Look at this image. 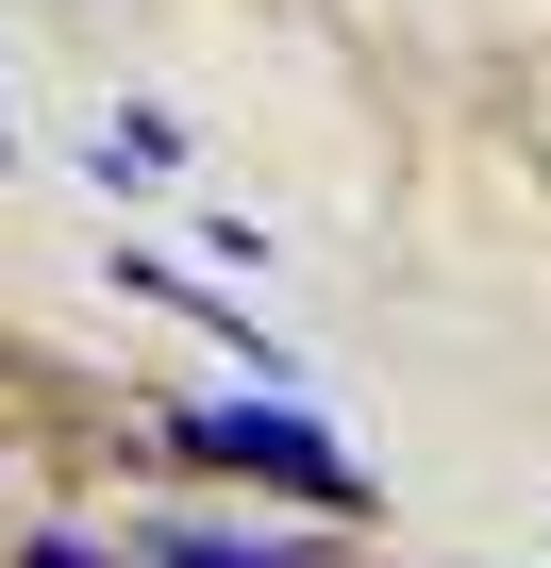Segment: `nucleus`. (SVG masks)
Segmentation results:
<instances>
[{
  "instance_id": "nucleus-1",
  "label": "nucleus",
  "mask_w": 551,
  "mask_h": 568,
  "mask_svg": "<svg viewBox=\"0 0 551 568\" xmlns=\"http://www.w3.org/2000/svg\"><path fill=\"white\" fill-rule=\"evenodd\" d=\"M167 452H201V468H234V485H285V501H318V518H368V468H351L302 402H184Z\"/></svg>"
},
{
  "instance_id": "nucleus-2",
  "label": "nucleus",
  "mask_w": 551,
  "mask_h": 568,
  "mask_svg": "<svg viewBox=\"0 0 551 568\" xmlns=\"http://www.w3.org/2000/svg\"><path fill=\"white\" fill-rule=\"evenodd\" d=\"M134 568H302V551H267V535H201V518H151Z\"/></svg>"
},
{
  "instance_id": "nucleus-3",
  "label": "nucleus",
  "mask_w": 551,
  "mask_h": 568,
  "mask_svg": "<svg viewBox=\"0 0 551 568\" xmlns=\"http://www.w3.org/2000/svg\"><path fill=\"white\" fill-rule=\"evenodd\" d=\"M18 568H118L101 535H18Z\"/></svg>"
},
{
  "instance_id": "nucleus-4",
  "label": "nucleus",
  "mask_w": 551,
  "mask_h": 568,
  "mask_svg": "<svg viewBox=\"0 0 551 568\" xmlns=\"http://www.w3.org/2000/svg\"><path fill=\"white\" fill-rule=\"evenodd\" d=\"M0 151H18V134H0Z\"/></svg>"
}]
</instances>
